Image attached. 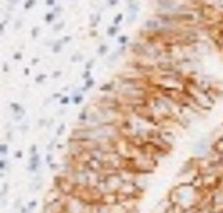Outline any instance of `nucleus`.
Returning a JSON list of instances; mask_svg holds the SVG:
<instances>
[{"label": "nucleus", "mask_w": 223, "mask_h": 213, "mask_svg": "<svg viewBox=\"0 0 223 213\" xmlns=\"http://www.w3.org/2000/svg\"><path fill=\"white\" fill-rule=\"evenodd\" d=\"M47 5L53 7V5H55V0H47Z\"/></svg>", "instance_id": "nucleus-41"}, {"label": "nucleus", "mask_w": 223, "mask_h": 213, "mask_svg": "<svg viewBox=\"0 0 223 213\" xmlns=\"http://www.w3.org/2000/svg\"><path fill=\"white\" fill-rule=\"evenodd\" d=\"M9 106H10V111H12L13 115H16V113H21V112L25 111V109L22 108V105L18 104V103H16V101H12Z\"/></svg>", "instance_id": "nucleus-6"}, {"label": "nucleus", "mask_w": 223, "mask_h": 213, "mask_svg": "<svg viewBox=\"0 0 223 213\" xmlns=\"http://www.w3.org/2000/svg\"><path fill=\"white\" fill-rule=\"evenodd\" d=\"M90 115H91V108L88 106H86V108H83L81 112H79L78 115V124H82V126H84L87 124V121L90 118Z\"/></svg>", "instance_id": "nucleus-2"}, {"label": "nucleus", "mask_w": 223, "mask_h": 213, "mask_svg": "<svg viewBox=\"0 0 223 213\" xmlns=\"http://www.w3.org/2000/svg\"><path fill=\"white\" fill-rule=\"evenodd\" d=\"M58 168H60L58 164H55V162H51V164H50V169L51 170H57Z\"/></svg>", "instance_id": "nucleus-29"}, {"label": "nucleus", "mask_w": 223, "mask_h": 213, "mask_svg": "<svg viewBox=\"0 0 223 213\" xmlns=\"http://www.w3.org/2000/svg\"><path fill=\"white\" fill-rule=\"evenodd\" d=\"M107 1H108V4L110 5V7H113V5H117L118 0H107Z\"/></svg>", "instance_id": "nucleus-36"}, {"label": "nucleus", "mask_w": 223, "mask_h": 213, "mask_svg": "<svg viewBox=\"0 0 223 213\" xmlns=\"http://www.w3.org/2000/svg\"><path fill=\"white\" fill-rule=\"evenodd\" d=\"M44 79H46V74H39V75H38V77L35 78V82H36V83H41V82L44 81Z\"/></svg>", "instance_id": "nucleus-24"}, {"label": "nucleus", "mask_w": 223, "mask_h": 213, "mask_svg": "<svg viewBox=\"0 0 223 213\" xmlns=\"http://www.w3.org/2000/svg\"><path fill=\"white\" fill-rule=\"evenodd\" d=\"M82 78L84 79V81H87V79H90V78H91V71H90V70H86L84 73L82 74Z\"/></svg>", "instance_id": "nucleus-25"}, {"label": "nucleus", "mask_w": 223, "mask_h": 213, "mask_svg": "<svg viewBox=\"0 0 223 213\" xmlns=\"http://www.w3.org/2000/svg\"><path fill=\"white\" fill-rule=\"evenodd\" d=\"M0 170H7V160L5 159H1L0 160Z\"/></svg>", "instance_id": "nucleus-22"}, {"label": "nucleus", "mask_w": 223, "mask_h": 213, "mask_svg": "<svg viewBox=\"0 0 223 213\" xmlns=\"http://www.w3.org/2000/svg\"><path fill=\"white\" fill-rule=\"evenodd\" d=\"M8 1H9V4H12V5H14V4H16V3L18 1V0H8Z\"/></svg>", "instance_id": "nucleus-43"}, {"label": "nucleus", "mask_w": 223, "mask_h": 213, "mask_svg": "<svg viewBox=\"0 0 223 213\" xmlns=\"http://www.w3.org/2000/svg\"><path fill=\"white\" fill-rule=\"evenodd\" d=\"M82 59V56L79 55V53H77V55L75 56H73V57H71V61H74V62H77V61H79V60Z\"/></svg>", "instance_id": "nucleus-30"}, {"label": "nucleus", "mask_w": 223, "mask_h": 213, "mask_svg": "<svg viewBox=\"0 0 223 213\" xmlns=\"http://www.w3.org/2000/svg\"><path fill=\"white\" fill-rule=\"evenodd\" d=\"M36 205H38V203H36L35 200H33L31 203H29V205H27V209H29V212H33L34 209L36 208Z\"/></svg>", "instance_id": "nucleus-20"}, {"label": "nucleus", "mask_w": 223, "mask_h": 213, "mask_svg": "<svg viewBox=\"0 0 223 213\" xmlns=\"http://www.w3.org/2000/svg\"><path fill=\"white\" fill-rule=\"evenodd\" d=\"M64 26H65V24H64V22H58V24L53 27V30H55L56 33H57V31H60V30H62V29H64Z\"/></svg>", "instance_id": "nucleus-23"}, {"label": "nucleus", "mask_w": 223, "mask_h": 213, "mask_svg": "<svg viewBox=\"0 0 223 213\" xmlns=\"http://www.w3.org/2000/svg\"><path fill=\"white\" fill-rule=\"evenodd\" d=\"M24 116H25V111L24 112H21V113H16V115H13V117H14V121L16 122H18V121H21L22 118H24Z\"/></svg>", "instance_id": "nucleus-16"}, {"label": "nucleus", "mask_w": 223, "mask_h": 213, "mask_svg": "<svg viewBox=\"0 0 223 213\" xmlns=\"http://www.w3.org/2000/svg\"><path fill=\"white\" fill-rule=\"evenodd\" d=\"M210 147H211V150H213V151H215V152H218V153L223 155V134L218 135L217 138L214 139V142L211 143Z\"/></svg>", "instance_id": "nucleus-4"}, {"label": "nucleus", "mask_w": 223, "mask_h": 213, "mask_svg": "<svg viewBox=\"0 0 223 213\" xmlns=\"http://www.w3.org/2000/svg\"><path fill=\"white\" fill-rule=\"evenodd\" d=\"M83 99H84V96H83V92L81 90H77V91H74L73 94H71V103H73L74 105H79V104H82L83 103Z\"/></svg>", "instance_id": "nucleus-5"}, {"label": "nucleus", "mask_w": 223, "mask_h": 213, "mask_svg": "<svg viewBox=\"0 0 223 213\" xmlns=\"http://www.w3.org/2000/svg\"><path fill=\"white\" fill-rule=\"evenodd\" d=\"M193 152L198 156V157H201V156H205L207 152H209V144H207V142H206L205 139H200L198 142L195 144Z\"/></svg>", "instance_id": "nucleus-1"}, {"label": "nucleus", "mask_w": 223, "mask_h": 213, "mask_svg": "<svg viewBox=\"0 0 223 213\" xmlns=\"http://www.w3.org/2000/svg\"><path fill=\"white\" fill-rule=\"evenodd\" d=\"M127 1H128V3H132V1H134V0H127Z\"/></svg>", "instance_id": "nucleus-46"}, {"label": "nucleus", "mask_w": 223, "mask_h": 213, "mask_svg": "<svg viewBox=\"0 0 223 213\" xmlns=\"http://www.w3.org/2000/svg\"><path fill=\"white\" fill-rule=\"evenodd\" d=\"M122 20H123V14H121V13H119L118 16H117V17L114 18V21H113V24H114L116 26H118V24H119V22L122 21Z\"/></svg>", "instance_id": "nucleus-21"}, {"label": "nucleus", "mask_w": 223, "mask_h": 213, "mask_svg": "<svg viewBox=\"0 0 223 213\" xmlns=\"http://www.w3.org/2000/svg\"><path fill=\"white\" fill-rule=\"evenodd\" d=\"M64 44H65V43L62 42V39L55 42V44H52V51H53V53H60V52H61Z\"/></svg>", "instance_id": "nucleus-9"}, {"label": "nucleus", "mask_w": 223, "mask_h": 213, "mask_svg": "<svg viewBox=\"0 0 223 213\" xmlns=\"http://www.w3.org/2000/svg\"><path fill=\"white\" fill-rule=\"evenodd\" d=\"M64 131H65V124L62 122V124H61V125H60V126L57 127V131H56V135H57V136H60V135H61L62 133H64Z\"/></svg>", "instance_id": "nucleus-18"}, {"label": "nucleus", "mask_w": 223, "mask_h": 213, "mask_svg": "<svg viewBox=\"0 0 223 213\" xmlns=\"http://www.w3.org/2000/svg\"><path fill=\"white\" fill-rule=\"evenodd\" d=\"M116 90V85L114 82H109V83H105L100 87V91L101 92H110V91H114Z\"/></svg>", "instance_id": "nucleus-7"}, {"label": "nucleus", "mask_w": 223, "mask_h": 213, "mask_svg": "<svg viewBox=\"0 0 223 213\" xmlns=\"http://www.w3.org/2000/svg\"><path fill=\"white\" fill-rule=\"evenodd\" d=\"M93 62H95L93 60H90V61L86 64V70H90V69H91V68H92V65H93Z\"/></svg>", "instance_id": "nucleus-31"}, {"label": "nucleus", "mask_w": 223, "mask_h": 213, "mask_svg": "<svg viewBox=\"0 0 223 213\" xmlns=\"http://www.w3.org/2000/svg\"><path fill=\"white\" fill-rule=\"evenodd\" d=\"M35 1L36 0H27V1L25 3V9H30V8H33L34 7V4H35Z\"/></svg>", "instance_id": "nucleus-19"}, {"label": "nucleus", "mask_w": 223, "mask_h": 213, "mask_svg": "<svg viewBox=\"0 0 223 213\" xmlns=\"http://www.w3.org/2000/svg\"><path fill=\"white\" fill-rule=\"evenodd\" d=\"M55 143H56V140H53V142H51L50 144H48V152H51L52 150H53V147H55Z\"/></svg>", "instance_id": "nucleus-35"}, {"label": "nucleus", "mask_w": 223, "mask_h": 213, "mask_svg": "<svg viewBox=\"0 0 223 213\" xmlns=\"http://www.w3.org/2000/svg\"><path fill=\"white\" fill-rule=\"evenodd\" d=\"M7 140H8V142H9V140H10V142L13 140V134H12V131H10V133L7 131Z\"/></svg>", "instance_id": "nucleus-34"}, {"label": "nucleus", "mask_w": 223, "mask_h": 213, "mask_svg": "<svg viewBox=\"0 0 223 213\" xmlns=\"http://www.w3.org/2000/svg\"><path fill=\"white\" fill-rule=\"evenodd\" d=\"M41 185H43V181L40 179V177H36L35 179L33 181V183H31V186H30V188H31V191H38V190L41 187Z\"/></svg>", "instance_id": "nucleus-8"}, {"label": "nucleus", "mask_w": 223, "mask_h": 213, "mask_svg": "<svg viewBox=\"0 0 223 213\" xmlns=\"http://www.w3.org/2000/svg\"><path fill=\"white\" fill-rule=\"evenodd\" d=\"M13 57H14V60H21V59H22V55H21L20 52H17V53H14Z\"/></svg>", "instance_id": "nucleus-38"}, {"label": "nucleus", "mask_w": 223, "mask_h": 213, "mask_svg": "<svg viewBox=\"0 0 223 213\" xmlns=\"http://www.w3.org/2000/svg\"><path fill=\"white\" fill-rule=\"evenodd\" d=\"M20 26H22V22L21 21H17V25H16V29H18Z\"/></svg>", "instance_id": "nucleus-44"}, {"label": "nucleus", "mask_w": 223, "mask_h": 213, "mask_svg": "<svg viewBox=\"0 0 223 213\" xmlns=\"http://www.w3.org/2000/svg\"><path fill=\"white\" fill-rule=\"evenodd\" d=\"M7 191H8V185H7V183H4V185H3V191H1V197H4V196H5V194H7Z\"/></svg>", "instance_id": "nucleus-27"}, {"label": "nucleus", "mask_w": 223, "mask_h": 213, "mask_svg": "<svg viewBox=\"0 0 223 213\" xmlns=\"http://www.w3.org/2000/svg\"><path fill=\"white\" fill-rule=\"evenodd\" d=\"M40 157H39V153L36 155H31L30 156V162H29V170L30 172H36L40 166Z\"/></svg>", "instance_id": "nucleus-3"}, {"label": "nucleus", "mask_w": 223, "mask_h": 213, "mask_svg": "<svg viewBox=\"0 0 223 213\" xmlns=\"http://www.w3.org/2000/svg\"><path fill=\"white\" fill-rule=\"evenodd\" d=\"M70 101H71V99H70L69 96H62L61 99H60V103H61V105H62V106H66Z\"/></svg>", "instance_id": "nucleus-15"}, {"label": "nucleus", "mask_w": 223, "mask_h": 213, "mask_svg": "<svg viewBox=\"0 0 223 213\" xmlns=\"http://www.w3.org/2000/svg\"><path fill=\"white\" fill-rule=\"evenodd\" d=\"M55 17H56V13H55V12H50V13L46 14V17H44V21H46L47 24H52V22H53V20H55Z\"/></svg>", "instance_id": "nucleus-11"}, {"label": "nucleus", "mask_w": 223, "mask_h": 213, "mask_svg": "<svg viewBox=\"0 0 223 213\" xmlns=\"http://www.w3.org/2000/svg\"><path fill=\"white\" fill-rule=\"evenodd\" d=\"M38 152H36V146L35 144H33L31 147H30V155H36Z\"/></svg>", "instance_id": "nucleus-28"}, {"label": "nucleus", "mask_w": 223, "mask_h": 213, "mask_svg": "<svg viewBox=\"0 0 223 213\" xmlns=\"http://www.w3.org/2000/svg\"><path fill=\"white\" fill-rule=\"evenodd\" d=\"M14 156H16L17 159H20V157H22V151H17L16 153H14Z\"/></svg>", "instance_id": "nucleus-40"}, {"label": "nucleus", "mask_w": 223, "mask_h": 213, "mask_svg": "<svg viewBox=\"0 0 223 213\" xmlns=\"http://www.w3.org/2000/svg\"><path fill=\"white\" fill-rule=\"evenodd\" d=\"M39 30H40L39 27H34L33 31H31V36H33V38H36L38 34H39Z\"/></svg>", "instance_id": "nucleus-26"}, {"label": "nucleus", "mask_w": 223, "mask_h": 213, "mask_svg": "<svg viewBox=\"0 0 223 213\" xmlns=\"http://www.w3.org/2000/svg\"><path fill=\"white\" fill-rule=\"evenodd\" d=\"M118 42H119V44L126 45V44H127V42H128V38H127L126 35H121V36L118 38Z\"/></svg>", "instance_id": "nucleus-17"}, {"label": "nucleus", "mask_w": 223, "mask_h": 213, "mask_svg": "<svg viewBox=\"0 0 223 213\" xmlns=\"http://www.w3.org/2000/svg\"><path fill=\"white\" fill-rule=\"evenodd\" d=\"M60 75H61V71H60V70H56V71H53V74H52V77H53V78H58Z\"/></svg>", "instance_id": "nucleus-37"}, {"label": "nucleus", "mask_w": 223, "mask_h": 213, "mask_svg": "<svg viewBox=\"0 0 223 213\" xmlns=\"http://www.w3.org/2000/svg\"><path fill=\"white\" fill-rule=\"evenodd\" d=\"M118 30H119V29H118V26L113 25V26H110V27H108V31H107V33H108V35H109V36H114L116 34L118 33Z\"/></svg>", "instance_id": "nucleus-12"}, {"label": "nucleus", "mask_w": 223, "mask_h": 213, "mask_svg": "<svg viewBox=\"0 0 223 213\" xmlns=\"http://www.w3.org/2000/svg\"><path fill=\"white\" fill-rule=\"evenodd\" d=\"M93 85H95V79H93V78L87 79V81L84 82V87H82L81 91H82V92H86V91H88L90 89H92Z\"/></svg>", "instance_id": "nucleus-10"}, {"label": "nucleus", "mask_w": 223, "mask_h": 213, "mask_svg": "<svg viewBox=\"0 0 223 213\" xmlns=\"http://www.w3.org/2000/svg\"><path fill=\"white\" fill-rule=\"evenodd\" d=\"M62 96H64L62 94H60V92H56V94H53V95H52V99H58V100H60V99H61Z\"/></svg>", "instance_id": "nucleus-33"}, {"label": "nucleus", "mask_w": 223, "mask_h": 213, "mask_svg": "<svg viewBox=\"0 0 223 213\" xmlns=\"http://www.w3.org/2000/svg\"><path fill=\"white\" fill-rule=\"evenodd\" d=\"M107 52H108V45L107 44H101L100 47H99V49H97V53H99L100 56L107 55Z\"/></svg>", "instance_id": "nucleus-13"}, {"label": "nucleus", "mask_w": 223, "mask_h": 213, "mask_svg": "<svg viewBox=\"0 0 223 213\" xmlns=\"http://www.w3.org/2000/svg\"><path fill=\"white\" fill-rule=\"evenodd\" d=\"M20 130H21L22 133H26V131L29 130V126H27L26 124H25V125H21V126H20Z\"/></svg>", "instance_id": "nucleus-32"}, {"label": "nucleus", "mask_w": 223, "mask_h": 213, "mask_svg": "<svg viewBox=\"0 0 223 213\" xmlns=\"http://www.w3.org/2000/svg\"><path fill=\"white\" fill-rule=\"evenodd\" d=\"M70 39H71L70 36H65V38L62 39V42H64V43H67V42H70Z\"/></svg>", "instance_id": "nucleus-42"}, {"label": "nucleus", "mask_w": 223, "mask_h": 213, "mask_svg": "<svg viewBox=\"0 0 223 213\" xmlns=\"http://www.w3.org/2000/svg\"><path fill=\"white\" fill-rule=\"evenodd\" d=\"M8 70H9L8 65H7V64H4V71H8Z\"/></svg>", "instance_id": "nucleus-45"}, {"label": "nucleus", "mask_w": 223, "mask_h": 213, "mask_svg": "<svg viewBox=\"0 0 223 213\" xmlns=\"http://www.w3.org/2000/svg\"><path fill=\"white\" fill-rule=\"evenodd\" d=\"M7 153H8V144H7V143L0 144V155H1V156H5Z\"/></svg>", "instance_id": "nucleus-14"}, {"label": "nucleus", "mask_w": 223, "mask_h": 213, "mask_svg": "<svg viewBox=\"0 0 223 213\" xmlns=\"http://www.w3.org/2000/svg\"><path fill=\"white\" fill-rule=\"evenodd\" d=\"M51 160H52V155H51V153H48V155H47V160H46V161H47V164H48V165H50V164H51Z\"/></svg>", "instance_id": "nucleus-39"}]
</instances>
